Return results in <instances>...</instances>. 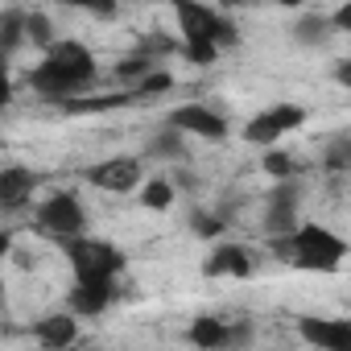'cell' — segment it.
Masks as SVG:
<instances>
[{
  "label": "cell",
  "mask_w": 351,
  "mask_h": 351,
  "mask_svg": "<svg viewBox=\"0 0 351 351\" xmlns=\"http://www.w3.org/2000/svg\"><path fill=\"white\" fill-rule=\"evenodd\" d=\"M165 120L178 124L191 136H203V141H223L228 136V120L215 108H207V104H182V108H173Z\"/></svg>",
  "instance_id": "8992f818"
},
{
  "label": "cell",
  "mask_w": 351,
  "mask_h": 351,
  "mask_svg": "<svg viewBox=\"0 0 351 351\" xmlns=\"http://www.w3.org/2000/svg\"><path fill=\"white\" fill-rule=\"evenodd\" d=\"M132 91H136L141 99H157V95H169V91H173V75H169V71H149V75H145V79H141Z\"/></svg>",
  "instance_id": "484cf974"
},
{
  "label": "cell",
  "mask_w": 351,
  "mask_h": 351,
  "mask_svg": "<svg viewBox=\"0 0 351 351\" xmlns=\"http://www.w3.org/2000/svg\"><path fill=\"white\" fill-rule=\"evenodd\" d=\"M186 343L203 347V351H215V347H232V326L215 314H199L191 326H186Z\"/></svg>",
  "instance_id": "2e32d148"
},
{
  "label": "cell",
  "mask_w": 351,
  "mask_h": 351,
  "mask_svg": "<svg viewBox=\"0 0 351 351\" xmlns=\"http://www.w3.org/2000/svg\"><path fill=\"white\" fill-rule=\"evenodd\" d=\"M269 248H273L277 261H285L293 269H306V273H335L351 252V244L339 232L322 228V223H298L285 236H269Z\"/></svg>",
  "instance_id": "6da1fadb"
},
{
  "label": "cell",
  "mask_w": 351,
  "mask_h": 351,
  "mask_svg": "<svg viewBox=\"0 0 351 351\" xmlns=\"http://www.w3.org/2000/svg\"><path fill=\"white\" fill-rule=\"evenodd\" d=\"M58 5H71V9H87V13H91L95 0H58Z\"/></svg>",
  "instance_id": "d6a6232c"
},
{
  "label": "cell",
  "mask_w": 351,
  "mask_h": 351,
  "mask_svg": "<svg viewBox=\"0 0 351 351\" xmlns=\"http://www.w3.org/2000/svg\"><path fill=\"white\" fill-rule=\"evenodd\" d=\"M21 42H29V13L5 9V17H0V50L13 58L21 50Z\"/></svg>",
  "instance_id": "ac0fdd59"
},
{
  "label": "cell",
  "mask_w": 351,
  "mask_h": 351,
  "mask_svg": "<svg viewBox=\"0 0 351 351\" xmlns=\"http://www.w3.org/2000/svg\"><path fill=\"white\" fill-rule=\"evenodd\" d=\"M277 124H281V132H298L302 124H306V108L302 104H273V108H265Z\"/></svg>",
  "instance_id": "4316f807"
},
{
  "label": "cell",
  "mask_w": 351,
  "mask_h": 351,
  "mask_svg": "<svg viewBox=\"0 0 351 351\" xmlns=\"http://www.w3.org/2000/svg\"><path fill=\"white\" fill-rule=\"evenodd\" d=\"M298 335L318 351H351V322L347 318H298Z\"/></svg>",
  "instance_id": "9c48e42d"
},
{
  "label": "cell",
  "mask_w": 351,
  "mask_h": 351,
  "mask_svg": "<svg viewBox=\"0 0 351 351\" xmlns=\"http://www.w3.org/2000/svg\"><path fill=\"white\" fill-rule=\"evenodd\" d=\"M252 273H256V256L244 244H219L203 261V277H252Z\"/></svg>",
  "instance_id": "30bf717a"
},
{
  "label": "cell",
  "mask_w": 351,
  "mask_h": 351,
  "mask_svg": "<svg viewBox=\"0 0 351 351\" xmlns=\"http://www.w3.org/2000/svg\"><path fill=\"white\" fill-rule=\"evenodd\" d=\"M34 191H38V173L34 169H25V165H5L0 169V207L5 211L25 207L34 199Z\"/></svg>",
  "instance_id": "5bb4252c"
},
{
  "label": "cell",
  "mask_w": 351,
  "mask_h": 351,
  "mask_svg": "<svg viewBox=\"0 0 351 351\" xmlns=\"http://www.w3.org/2000/svg\"><path fill=\"white\" fill-rule=\"evenodd\" d=\"M330 75H335V83H339V87H347V91H351V58H339V62L330 66Z\"/></svg>",
  "instance_id": "1f68e13d"
},
{
  "label": "cell",
  "mask_w": 351,
  "mask_h": 351,
  "mask_svg": "<svg viewBox=\"0 0 351 351\" xmlns=\"http://www.w3.org/2000/svg\"><path fill=\"white\" fill-rule=\"evenodd\" d=\"M261 169L269 173V178L285 182V178H293V173H298V161H293L285 149H273V145H269V149L261 153Z\"/></svg>",
  "instance_id": "cb8c5ba5"
},
{
  "label": "cell",
  "mask_w": 351,
  "mask_h": 351,
  "mask_svg": "<svg viewBox=\"0 0 351 351\" xmlns=\"http://www.w3.org/2000/svg\"><path fill=\"white\" fill-rule=\"evenodd\" d=\"M34 219H38V232H46L54 240L79 236L87 228V211H83L79 195H71V191H54L50 199H42L38 211H34Z\"/></svg>",
  "instance_id": "3957f363"
},
{
  "label": "cell",
  "mask_w": 351,
  "mask_h": 351,
  "mask_svg": "<svg viewBox=\"0 0 351 351\" xmlns=\"http://www.w3.org/2000/svg\"><path fill=\"white\" fill-rule=\"evenodd\" d=\"M46 58H54V62H62L66 71H75V75H83L87 83H95V54L83 46V42H75V38H66V42H54L50 50H42Z\"/></svg>",
  "instance_id": "9a60e30c"
},
{
  "label": "cell",
  "mask_w": 351,
  "mask_h": 351,
  "mask_svg": "<svg viewBox=\"0 0 351 351\" xmlns=\"http://www.w3.org/2000/svg\"><path fill=\"white\" fill-rule=\"evenodd\" d=\"M244 343H252V322L248 318L232 322V347H244Z\"/></svg>",
  "instance_id": "4dcf8cb0"
},
{
  "label": "cell",
  "mask_w": 351,
  "mask_h": 351,
  "mask_svg": "<svg viewBox=\"0 0 351 351\" xmlns=\"http://www.w3.org/2000/svg\"><path fill=\"white\" fill-rule=\"evenodd\" d=\"M116 302V281H79L66 293V310H75L79 318H99L108 306Z\"/></svg>",
  "instance_id": "8fae6325"
},
{
  "label": "cell",
  "mask_w": 351,
  "mask_h": 351,
  "mask_svg": "<svg viewBox=\"0 0 351 351\" xmlns=\"http://www.w3.org/2000/svg\"><path fill=\"white\" fill-rule=\"evenodd\" d=\"M215 5H248V0H215Z\"/></svg>",
  "instance_id": "e575fe53"
},
{
  "label": "cell",
  "mask_w": 351,
  "mask_h": 351,
  "mask_svg": "<svg viewBox=\"0 0 351 351\" xmlns=\"http://www.w3.org/2000/svg\"><path fill=\"white\" fill-rule=\"evenodd\" d=\"M136 195H141V207L145 211H169L173 199H178V186H173L169 178H149Z\"/></svg>",
  "instance_id": "d6986e66"
},
{
  "label": "cell",
  "mask_w": 351,
  "mask_h": 351,
  "mask_svg": "<svg viewBox=\"0 0 351 351\" xmlns=\"http://www.w3.org/2000/svg\"><path fill=\"white\" fill-rule=\"evenodd\" d=\"M219 42L215 38H182V58L186 62H195V66H211L215 58H219Z\"/></svg>",
  "instance_id": "d4e9b609"
},
{
  "label": "cell",
  "mask_w": 351,
  "mask_h": 351,
  "mask_svg": "<svg viewBox=\"0 0 351 351\" xmlns=\"http://www.w3.org/2000/svg\"><path fill=\"white\" fill-rule=\"evenodd\" d=\"M149 71H157V66H153V54H149V50H136V54L120 58L112 75H116V79H120L124 87H136V83H141V79H145Z\"/></svg>",
  "instance_id": "7402d4cb"
},
{
  "label": "cell",
  "mask_w": 351,
  "mask_h": 351,
  "mask_svg": "<svg viewBox=\"0 0 351 351\" xmlns=\"http://www.w3.org/2000/svg\"><path fill=\"white\" fill-rule=\"evenodd\" d=\"M285 132H281V124L269 116V112H261V116H252L248 124H244V141L248 145H256V149H269V145H277Z\"/></svg>",
  "instance_id": "44dd1931"
},
{
  "label": "cell",
  "mask_w": 351,
  "mask_h": 351,
  "mask_svg": "<svg viewBox=\"0 0 351 351\" xmlns=\"http://www.w3.org/2000/svg\"><path fill=\"white\" fill-rule=\"evenodd\" d=\"M132 104H141V95L132 87H124V91H99V95L83 91V95H71L54 108L62 116H99V112H120V108H132Z\"/></svg>",
  "instance_id": "ba28073f"
},
{
  "label": "cell",
  "mask_w": 351,
  "mask_h": 351,
  "mask_svg": "<svg viewBox=\"0 0 351 351\" xmlns=\"http://www.w3.org/2000/svg\"><path fill=\"white\" fill-rule=\"evenodd\" d=\"M58 244H62L79 281H116L124 273V252L108 240H87L79 232V236H62Z\"/></svg>",
  "instance_id": "7a4b0ae2"
},
{
  "label": "cell",
  "mask_w": 351,
  "mask_h": 351,
  "mask_svg": "<svg viewBox=\"0 0 351 351\" xmlns=\"http://www.w3.org/2000/svg\"><path fill=\"white\" fill-rule=\"evenodd\" d=\"M83 182L108 195H132L145 186V169H141V157H108L83 169Z\"/></svg>",
  "instance_id": "5b68a950"
},
{
  "label": "cell",
  "mask_w": 351,
  "mask_h": 351,
  "mask_svg": "<svg viewBox=\"0 0 351 351\" xmlns=\"http://www.w3.org/2000/svg\"><path fill=\"white\" fill-rule=\"evenodd\" d=\"M29 42L38 46V50H50L58 38H54V21L46 17V13H29Z\"/></svg>",
  "instance_id": "83f0119b"
},
{
  "label": "cell",
  "mask_w": 351,
  "mask_h": 351,
  "mask_svg": "<svg viewBox=\"0 0 351 351\" xmlns=\"http://www.w3.org/2000/svg\"><path fill=\"white\" fill-rule=\"evenodd\" d=\"M330 25H335L339 34H351V0H347V5H339V9L330 13Z\"/></svg>",
  "instance_id": "f546056e"
},
{
  "label": "cell",
  "mask_w": 351,
  "mask_h": 351,
  "mask_svg": "<svg viewBox=\"0 0 351 351\" xmlns=\"http://www.w3.org/2000/svg\"><path fill=\"white\" fill-rule=\"evenodd\" d=\"M25 87H34V95H42L46 104H62V99H71V95L91 91V83H87L83 75L66 71V66L54 62V58H42V62L25 75Z\"/></svg>",
  "instance_id": "277c9868"
},
{
  "label": "cell",
  "mask_w": 351,
  "mask_h": 351,
  "mask_svg": "<svg viewBox=\"0 0 351 351\" xmlns=\"http://www.w3.org/2000/svg\"><path fill=\"white\" fill-rule=\"evenodd\" d=\"M191 232L203 236V240H215V236H223V219H215V215H207V211H195V215H191Z\"/></svg>",
  "instance_id": "f1b7e54d"
},
{
  "label": "cell",
  "mask_w": 351,
  "mask_h": 351,
  "mask_svg": "<svg viewBox=\"0 0 351 351\" xmlns=\"http://www.w3.org/2000/svg\"><path fill=\"white\" fill-rule=\"evenodd\" d=\"M330 29H335L330 17H318V13H306V17H298V21L289 25L293 42H302V46H318V42H326Z\"/></svg>",
  "instance_id": "ffe728a7"
},
{
  "label": "cell",
  "mask_w": 351,
  "mask_h": 351,
  "mask_svg": "<svg viewBox=\"0 0 351 351\" xmlns=\"http://www.w3.org/2000/svg\"><path fill=\"white\" fill-rule=\"evenodd\" d=\"M322 165H326L330 173L351 169V132H335V136L326 141V149H322Z\"/></svg>",
  "instance_id": "603a6c76"
},
{
  "label": "cell",
  "mask_w": 351,
  "mask_h": 351,
  "mask_svg": "<svg viewBox=\"0 0 351 351\" xmlns=\"http://www.w3.org/2000/svg\"><path fill=\"white\" fill-rule=\"evenodd\" d=\"M169 5H173V17H178L182 38H215V29L223 21L207 0H169Z\"/></svg>",
  "instance_id": "7c38bea8"
},
{
  "label": "cell",
  "mask_w": 351,
  "mask_h": 351,
  "mask_svg": "<svg viewBox=\"0 0 351 351\" xmlns=\"http://www.w3.org/2000/svg\"><path fill=\"white\" fill-rule=\"evenodd\" d=\"M34 343L46 351H62V347L79 343V314L66 310V314H50V318L34 322Z\"/></svg>",
  "instance_id": "4fadbf2b"
},
{
  "label": "cell",
  "mask_w": 351,
  "mask_h": 351,
  "mask_svg": "<svg viewBox=\"0 0 351 351\" xmlns=\"http://www.w3.org/2000/svg\"><path fill=\"white\" fill-rule=\"evenodd\" d=\"M145 153L149 157H161V161H182L186 157V132L178 128V124H161L149 141H145Z\"/></svg>",
  "instance_id": "e0dca14e"
},
{
  "label": "cell",
  "mask_w": 351,
  "mask_h": 351,
  "mask_svg": "<svg viewBox=\"0 0 351 351\" xmlns=\"http://www.w3.org/2000/svg\"><path fill=\"white\" fill-rule=\"evenodd\" d=\"M298 199L302 195H298V186L289 178L265 195V232L269 236H285V232L298 228Z\"/></svg>",
  "instance_id": "52a82bcc"
},
{
  "label": "cell",
  "mask_w": 351,
  "mask_h": 351,
  "mask_svg": "<svg viewBox=\"0 0 351 351\" xmlns=\"http://www.w3.org/2000/svg\"><path fill=\"white\" fill-rule=\"evenodd\" d=\"M277 5H281V9H302L306 0H277Z\"/></svg>",
  "instance_id": "836d02e7"
}]
</instances>
